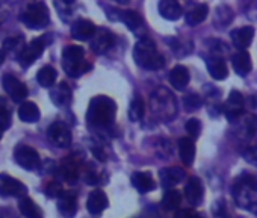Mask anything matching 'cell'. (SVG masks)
<instances>
[{
    "instance_id": "obj_2",
    "label": "cell",
    "mask_w": 257,
    "mask_h": 218,
    "mask_svg": "<svg viewBox=\"0 0 257 218\" xmlns=\"http://www.w3.org/2000/svg\"><path fill=\"white\" fill-rule=\"evenodd\" d=\"M233 197L239 207L257 213V177L243 174L233 185Z\"/></svg>"
},
{
    "instance_id": "obj_21",
    "label": "cell",
    "mask_w": 257,
    "mask_h": 218,
    "mask_svg": "<svg viewBox=\"0 0 257 218\" xmlns=\"http://www.w3.org/2000/svg\"><path fill=\"white\" fill-rule=\"evenodd\" d=\"M206 65H207V70H209L210 76L215 80H224L228 76V70H227L225 61L221 56L212 55V56L206 58Z\"/></svg>"
},
{
    "instance_id": "obj_13",
    "label": "cell",
    "mask_w": 257,
    "mask_h": 218,
    "mask_svg": "<svg viewBox=\"0 0 257 218\" xmlns=\"http://www.w3.org/2000/svg\"><path fill=\"white\" fill-rule=\"evenodd\" d=\"M113 46V35L107 29H97L94 37L91 38V49L97 55L106 53Z\"/></svg>"
},
{
    "instance_id": "obj_32",
    "label": "cell",
    "mask_w": 257,
    "mask_h": 218,
    "mask_svg": "<svg viewBox=\"0 0 257 218\" xmlns=\"http://www.w3.org/2000/svg\"><path fill=\"white\" fill-rule=\"evenodd\" d=\"M118 20H121L131 31H137L143 25V19L138 13L135 11H119L118 13Z\"/></svg>"
},
{
    "instance_id": "obj_11",
    "label": "cell",
    "mask_w": 257,
    "mask_h": 218,
    "mask_svg": "<svg viewBox=\"0 0 257 218\" xmlns=\"http://www.w3.org/2000/svg\"><path fill=\"white\" fill-rule=\"evenodd\" d=\"M4 88H5L7 94L14 101H25L28 94H29L26 85L13 74H5L4 76Z\"/></svg>"
},
{
    "instance_id": "obj_43",
    "label": "cell",
    "mask_w": 257,
    "mask_h": 218,
    "mask_svg": "<svg viewBox=\"0 0 257 218\" xmlns=\"http://www.w3.org/2000/svg\"><path fill=\"white\" fill-rule=\"evenodd\" d=\"M174 218H200V215L194 209H179Z\"/></svg>"
},
{
    "instance_id": "obj_27",
    "label": "cell",
    "mask_w": 257,
    "mask_h": 218,
    "mask_svg": "<svg viewBox=\"0 0 257 218\" xmlns=\"http://www.w3.org/2000/svg\"><path fill=\"white\" fill-rule=\"evenodd\" d=\"M19 117L25 123H37L41 117L40 109L34 101H23L19 107Z\"/></svg>"
},
{
    "instance_id": "obj_40",
    "label": "cell",
    "mask_w": 257,
    "mask_h": 218,
    "mask_svg": "<svg viewBox=\"0 0 257 218\" xmlns=\"http://www.w3.org/2000/svg\"><path fill=\"white\" fill-rule=\"evenodd\" d=\"M11 122H13L11 111H10L8 107L7 109H2V111H0V132L10 129L11 128Z\"/></svg>"
},
{
    "instance_id": "obj_22",
    "label": "cell",
    "mask_w": 257,
    "mask_h": 218,
    "mask_svg": "<svg viewBox=\"0 0 257 218\" xmlns=\"http://www.w3.org/2000/svg\"><path fill=\"white\" fill-rule=\"evenodd\" d=\"M231 64H233V68H234L236 74H239L240 77H245L251 71V68H252L251 56L245 50L234 53L231 56Z\"/></svg>"
},
{
    "instance_id": "obj_12",
    "label": "cell",
    "mask_w": 257,
    "mask_h": 218,
    "mask_svg": "<svg viewBox=\"0 0 257 218\" xmlns=\"http://www.w3.org/2000/svg\"><path fill=\"white\" fill-rule=\"evenodd\" d=\"M243 97L239 91L233 89L230 94H228V98H227V103L224 104V114L225 117L230 120V122H234L237 120L242 113H243Z\"/></svg>"
},
{
    "instance_id": "obj_8",
    "label": "cell",
    "mask_w": 257,
    "mask_h": 218,
    "mask_svg": "<svg viewBox=\"0 0 257 218\" xmlns=\"http://www.w3.org/2000/svg\"><path fill=\"white\" fill-rule=\"evenodd\" d=\"M14 158L20 167H23L25 170H29V171L37 170L41 164L38 152L31 146H19L14 152Z\"/></svg>"
},
{
    "instance_id": "obj_45",
    "label": "cell",
    "mask_w": 257,
    "mask_h": 218,
    "mask_svg": "<svg viewBox=\"0 0 257 218\" xmlns=\"http://www.w3.org/2000/svg\"><path fill=\"white\" fill-rule=\"evenodd\" d=\"M2 109H7V101L0 97V111H2Z\"/></svg>"
},
{
    "instance_id": "obj_46",
    "label": "cell",
    "mask_w": 257,
    "mask_h": 218,
    "mask_svg": "<svg viewBox=\"0 0 257 218\" xmlns=\"http://www.w3.org/2000/svg\"><path fill=\"white\" fill-rule=\"evenodd\" d=\"M4 61H5V53H4L2 50H0V65L4 64Z\"/></svg>"
},
{
    "instance_id": "obj_9",
    "label": "cell",
    "mask_w": 257,
    "mask_h": 218,
    "mask_svg": "<svg viewBox=\"0 0 257 218\" xmlns=\"http://www.w3.org/2000/svg\"><path fill=\"white\" fill-rule=\"evenodd\" d=\"M47 137H49L50 143L59 149H65L71 144V131L62 122L53 123L47 131Z\"/></svg>"
},
{
    "instance_id": "obj_6",
    "label": "cell",
    "mask_w": 257,
    "mask_h": 218,
    "mask_svg": "<svg viewBox=\"0 0 257 218\" xmlns=\"http://www.w3.org/2000/svg\"><path fill=\"white\" fill-rule=\"evenodd\" d=\"M20 20L23 25H26V28H29L32 31L44 29L50 23L49 10L43 2L29 4L26 11L20 16Z\"/></svg>"
},
{
    "instance_id": "obj_38",
    "label": "cell",
    "mask_w": 257,
    "mask_h": 218,
    "mask_svg": "<svg viewBox=\"0 0 257 218\" xmlns=\"http://www.w3.org/2000/svg\"><path fill=\"white\" fill-rule=\"evenodd\" d=\"M242 156L246 162L257 167V146H248L242 150Z\"/></svg>"
},
{
    "instance_id": "obj_17",
    "label": "cell",
    "mask_w": 257,
    "mask_h": 218,
    "mask_svg": "<svg viewBox=\"0 0 257 218\" xmlns=\"http://www.w3.org/2000/svg\"><path fill=\"white\" fill-rule=\"evenodd\" d=\"M50 100L58 107H67L71 103V88L65 82L53 85L50 89Z\"/></svg>"
},
{
    "instance_id": "obj_3",
    "label": "cell",
    "mask_w": 257,
    "mask_h": 218,
    "mask_svg": "<svg viewBox=\"0 0 257 218\" xmlns=\"http://www.w3.org/2000/svg\"><path fill=\"white\" fill-rule=\"evenodd\" d=\"M135 62L146 70H159L165 65L164 56L158 52L156 44L149 37H143L134 49Z\"/></svg>"
},
{
    "instance_id": "obj_5",
    "label": "cell",
    "mask_w": 257,
    "mask_h": 218,
    "mask_svg": "<svg viewBox=\"0 0 257 218\" xmlns=\"http://www.w3.org/2000/svg\"><path fill=\"white\" fill-rule=\"evenodd\" d=\"M62 68L70 77H79L85 73V50L80 46H67L62 52Z\"/></svg>"
},
{
    "instance_id": "obj_29",
    "label": "cell",
    "mask_w": 257,
    "mask_h": 218,
    "mask_svg": "<svg viewBox=\"0 0 257 218\" xmlns=\"http://www.w3.org/2000/svg\"><path fill=\"white\" fill-rule=\"evenodd\" d=\"M58 79V73L52 65H44L37 73V80L43 88H52Z\"/></svg>"
},
{
    "instance_id": "obj_20",
    "label": "cell",
    "mask_w": 257,
    "mask_h": 218,
    "mask_svg": "<svg viewBox=\"0 0 257 218\" xmlns=\"http://www.w3.org/2000/svg\"><path fill=\"white\" fill-rule=\"evenodd\" d=\"M58 210L65 218H73L77 212V200L73 192H62L58 197Z\"/></svg>"
},
{
    "instance_id": "obj_1",
    "label": "cell",
    "mask_w": 257,
    "mask_h": 218,
    "mask_svg": "<svg viewBox=\"0 0 257 218\" xmlns=\"http://www.w3.org/2000/svg\"><path fill=\"white\" fill-rule=\"evenodd\" d=\"M116 116V103L107 95H95L86 109V122L91 128L107 129L113 125Z\"/></svg>"
},
{
    "instance_id": "obj_18",
    "label": "cell",
    "mask_w": 257,
    "mask_h": 218,
    "mask_svg": "<svg viewBox=\"0 0 257 218\" xmlns=\"http://www.w3.org/2000/svg\"><path fill=\"white\" fill-rule=\"evenodd\" d=\"M186 177L185 171L179 167H173V168H164L159 173V179L164 188L167 189H173V186L179 185L180 182H183V179Z\"/></svg>"
},
{
    "instance_id": "obj_16",
    "label": "cell",
    "mask_w": 257,
    "mask_h": 218,
    "mask_svg": "<svg viewBox=\"0 0 257 218\" xmlns=\"http://www.w3.org/2000/svg\"><path fill=\"white\" fill-rule=\"evenodd\" d=\"M185 195L189 204L198 206L204 198V186L198 177H191L185 186Z\"/></svg>"
},
{
    "instance_id": "obj_36",
    "label": "cell",
    "mask_w": 257,
    "mask_h": 218,
    "mask_svg": "<svg viewBox=\"0 0 257 218\" xmlns=\"http://www.w3.org/2000/svg\"><path fill=\"white\" fill-rule=\"evenodd\" d=\"M212 215H213V218H230V213H228L225 200L219 198V200H216L213 203V206H212Z\"/></svg>"
},
{
    "instance_id": "obj_41",
    "label": "cell",
    "mask_w": 257,
    "mask_h": 218,
    "mask_svg": "<svg viewBox=\"0 0 257 218\" xmlns=\"http://www.w3.org/2000/svg\"><path fill=\"white\" fill-rule=\"evenodd\" d=\"M61 174L70 183H73L77 179V170L74 168V165H64L62 170H61Z\"/></svg>"
},
{
    "instance_id": "obj_28",
    "label": "cell",
    "mask_w": 257,
    "mask_h": 218,
    "mask_svg": "<svg viewBox=\"0 0 257 218\" xmlns=\"http://www.w3.org/2000/svg\"><path fill=\"white\" fill-rule=\"evenodd\" d=\"M19 207L20 212L23 213V216L26 218H43V210L40 209V206L28 195L20 197L19 200Z\"/></svg>"
},
{
    "instance_id": "obj_37",
    "label": "cell",
    "mask_w": 257,
    "mask_h": 218,
    "mask_svg": "<svg viewBox=\"0 0 257 218\" xmlns=\"http://www.w3.org/2000/svg\"><path fill=\"white\" fill-rule=\"evenodd\" d=\"M201 103L203 101H201V97L198 94H188L183 98V104L188 111H195V109H198L201 106Z\"/></svg>"
},
{
    "instance_id": "obj_10",
    "label": "cell",
    "mask_w": 257,
    "mask_h": 218,
    "mask_svg": "<svg viewBox=\"0 0 257 218\" xmlns=\"http://www.w3.org/2000/svg\"><path fill=\"white\" fill-rule=\"evenodd\" d=\"M28 194V188L17 179L0 174V195L2 197H23Z\"/></svg>"
},
{
    "instance_id": "obj_33",
    "label": "cell",
    "mask_w": 257,
    "mask_h": 218,
    "mask_svg": "<svg viewBox=\"0 0 257 218\" xmlns=\"http://www.w3.org/2000/svg\"><path fill=\"white\" fill-rule=\"evenodd\" d=\"M182 203V194L177 189H168L162 197V207L165 210H177Z\"/></svg>"
},
{
    "instance_id": "obj_44",
    "label": "cell",
    "mask_w": 257,
    "mask_h": 218,
    "mask_svg": "<svg viewBox=\"0 0 257 218\" xmlns=\"http://www.w3.org/2000/svg\"><path fill=\"white\" fill-rule=\"evenodd\" d=\"M0 218H17V213L11 209H2L0 210Z\"/></svg>"
},
{
    "instance_id": "obj_19",
    "label": "cell",
    "mask_w": 257,
    "mask_h": 218,
    "mask_svg": "<svg viewBox=\"0 0 257 218\" xmlns=\"http://www.w3.org/2000/svg\"><path fill=\"white\" fill-rule=\"evenodd\" d=\"M109 201H107V197L106 194L101 191V189H95L89 194L88 197V201H86V209L89 213L92 215H100L106 207H107Z\"/></svg>"
},
{
    "instance_id": "obj_42",
    "label": "cell",
    "mask_w": 257,
    "mask_h": 218,
    "mask_svg": "<svg viewBox=\"0 0 257 218\" xmlns=\"http://www.w3.org/2000/svg\"><path fill=\"white\" fill-rule=\"evenodd\" d=\"M62 192H64V191H62V186H61V183H58V182H50V185H49L47 189H46V194H47V197H50V198H58Z\"/></svg>"
},
{
    "instance_id": "obj_35",
    "label": "cell",
    "mask_w": 257,
    "mask_h": 218,
    "mask_svg": "<svg viewBox=\"0 0 257 218\" xmlns=\"http://www.w3.org/2000/svg\"><path fill=\"white\" fill-rule=\"evenodd\" d=\"M215 20H216V23L219 25V26H227L230 22H231V19H233V13H231V10L228 8V7H219L218 10H216V14H215Z\"/></svg>"
},
{
    "instance_id": "obj_34",
    "label": "cell",
    "mask_w": 257,
    "mask_h": 218,
    "mask_svg": "<svg viewBox=\"0 0 257 218\" xmlns=\"http://www.w3.org/2000/svg\"><path fill=\"white\" fill-rule=\"evenodd\" d=\"M146 114V103L143 98H135L132 100L131 106H128V119L132 122H140L143 120Z\"/></svg>"
},
{
    "instance_id": "obj_31",
    "label": "cell",
    "mask_w": 257,
    "mask_h": 218,
    "mask_svg": "<svg viewBox=\"0 0 257 218\" xmlns=\"http://www.w3.org/2000/svg\"><path fill=\"white\" fill-rule=\"evenodd\" d=\"M25 40H23V37L22 35H19V37H10L8 40H5V43H4V53H7V55H11V56H19L20 53H22V50L25 49Z\"/></svg>"
},
{
    "instance_id": "obj_47",
    "label": "cell",
    "mask_w": 257,
    "mask_h": 218,
    "mask_svg": "<svg viewBox=\"0 0 257 218\" xmlns=\"http://www.w3.org/2000/svg\"><path fill=\"white\" fill-rule=\"evenodd\" d=\"M0 138H2V134H0Z\"/></svg>"
},
{
    "instance_id": "obj_14",
    "label": "cell",
    "mask_w": 257,
    "mask_h": 218,
    "mask_svg": "<svg viewBox=\"0 0 257 218\" xmlns=\"http://www.w3.org/2000/svg\"><path fill=\"white\" fill-rule=\"evenodd\" d=\"M95 31H97V28L94 26L92 22H89L86 19H79L71 26V37L77 41H86L94 37Z\"/></svg>"
},
{
    "instance_id": "obj_25",
    "label": "cell",
    "mask_w": 257,
    "mask_h": 218,
    "mask_svg": "<svg viewBox=\"0 0 257 218\" xmlns=\"http://www.w3.org/2000/svg\"><path fill=\"white\" fill-rule=\"evenodd\" d=\"M159 14L165 19V20H179L183 14L182 11V7L174 2V0H162V2H159Z\"/></svg>"
},
{
    "instance_id": "obj_15",
    "label": "cell",
    "mask_w": 257,
    "mask_h": 218,
    "mask_svg": "<svg viewBox=\"0 0 257 218\" xmlns=\"http://www.w3.org/2000/svg\"><path fill=\"white\" fill-rule=\"evenodd\" d=\"M231 41L234 44L236 49H239V52H243L246 47L251 46L252 38H254V28L252 26H243V28H237L234 31H231L230 34Z\"/></svg>"
},
{
    "instance_id": "obj_39",
    "label": "cell",
    "mask_w": 257,
    "mask_h": 218,
    "mask_svg": "<svg viewBox=\"0 0 257 218\" xmlns=\"http://www.w3.org/2000/svg\"><path fill=\"white\" fill-rule=\"evenodd\" d=\"M185 129H186V132H188L192 138H198V135H200V132H201V125H200V122H198L197 119H191V120L186 122Z\"/></svg>"
},
{
    "instance_id": "obj_26",
    "label": "cell",
    "mask_w": 257,
    "mask_h": 218,
    "mask_svg": "<svg viewBox=\"0 0 257 218\" xmlns=\"http://www.w3.org/2000/svg\"><path fill=\"white\" fill-rule=\"evenodd\" d=\"M179 155L185 165H192V162L195 159V144H194L192 138L185 137V138L179 140Z\"/></svg>"
},
{
    "instance_id": "obj_30",
    "label": "cell",
    "mask_w": 257,
    "mask_h": 218,
    "mask_svg": "<svg viewBox=\"0 0 257 218\" xmlns=\"http://www.w3.org/2000/svg\"><path fill=\"white\" fill-rule=\"evenodd\" d=\"M207 13H209V8L207 5L201 4V5H197L195 8H192L189 13H186V23L189 26H197L200 23H203L207 17Z\"/></svg>"
},
{
    "instance_id": "obj_23",
    "label": "cell",
    "mask_w": 257,
    "mask_h": 218,
    "mask_svg": "<svg viewBox=\"0 0 257 218\" xmlns=\"http://www.w3.org/2000/svg\"><path fill=\"white\" fill-rule=\"evenodd\" d=\"M132 185L141 194H146V192H150V191L156 189V182L152 177V174L150 173H143V171H137V173L132 174Z\"/></svg>"
},
{
    "instance_id": "obj_7",
    "label": "cell",
    "mask_w": 257,
    "mask_h": 218,
    "mask_svg": "<svg viewBox=\"0 0 257 218\" xmlns=\"http://www.w3.org/2000/svg\"><path fill=\"white\" fill-rule=\"evenodd\" d=\"M52 43V35H44L41 38H37V40H32L28 46H25V49L22 50V53L17 56L19 58V62L23 68H28L31 67L44 52V47L46 44Z\"/></svg>"
},
{
    "instance_id": "obj_24",
    "label": "cell",
    "mask_w": 257,
    "mask_h": 218,
    "mask_svg": "<svg viewBox=\"0 0 257 218\" xmlns=\"http://www.w3.org/2000/svg\"><path fill=\"white\" fill-rule=\"evenodd\" d=\"M170 83L177 89L183 91L189 83V71L185 65H176L170 73Z\"/></svg>"
},
{
    "instance_id": "obj_4",
    "label": "cell",
    "mask_w": 257,
    "mask_h": 218,
    "mask_svg": "<svg viewBox=\"0 0 257 218\" xmlns=\"http://www.w3.org/2000/svg\"><path fill=\"white\" fill-rule=\"evenodd\" d=\"M150 104H152V113L155 114V117L164 122L171 120L177 113V101L167 88H158L152 94Z\"/></svg>"
}]
</instances>
